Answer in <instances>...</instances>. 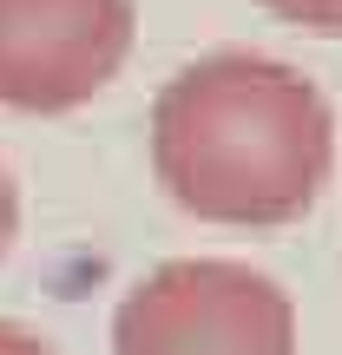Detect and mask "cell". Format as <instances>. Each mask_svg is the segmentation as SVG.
Segmentation results:
<instances>
[{
	"instance_id": "cell-3",
	"label": "cell",
	"mask_w": 342,
	"mask_h": 355,
	"mask_svg": "<svg viewBox=\"0 0 342 355\" xmlns=\"http://www.w3.org/2000/svg\"><path fill=\"white\" fill-rule=\"evenodd\" d=\"M139 0H0V105L73 112L119 79Z\"/></svg>"
},
{
	"instance_id": "cell-4",
	"label": "cell",
	"mask_w": 342,
	"mask_h": 355,
	"mask_svg": "<svg viewBox=\"0 0 342 355\" xmlns=\"http://www.w3.org/2000/svg\"><path fill=\"white\" fill-rule=\"evenodd\" d=\"M277 20L303 26V33H323V40H342V0H264Z\"/></svg>"
},
{
	"instance_id": "cell-5",
	"label": "cell",
	"mask_w": 342,
	"mask_h": 355,
	"mask_svg": "<svg viewBox=\"0 0 342 355\" xmlns=\"http://www.w3.org/2000/svg\"><path fill=\"white\" fill-rule=\"evenodd\" d=\"M0 355H53V343L33 336V329H20V322H0Z\"/></svg>"
},
{
	"instance_id": "cell-6",
	"label": "cell",
	"mask_w": 342,
	"mask_h": 355,
	"mask_svg": "<svg viewBox=\"0 0 342 355\" xmlns=\"http://www.w3.org/2000/svg\"><path fill=\"white\" fill-rule=\"evenodd\" d=\"M13 224H20V198H13L7 165H0V257H7V243H13Z\"/></svg>"
},
{
	"instance_id": "cell-2",
	"label": "cell",
	"mask_w": 342,
	"mask_h": 355,
	"mask_svg": "<svg viewBox=\"0 0 342 355\" xmlns=\"http://www.w3.org/2000/svg\"><path fill=\"white\" fill-rule=\"evenodd\" d=\"M112 355H296V303L250 263L178 257L126 290Z\"/></svg>"
},
{
	"instance_id": "cell-1",
	"label": "cell",
	"mask_w": 342,
	"mask_h": 355,
	"mask_svg": "<svg viewBox=\"0 0 342 355\" xmlns=\"http://www.w3.org/2000/svg\"><path fill=\"white\" fill-rule=\"evenodd\" d=\"M152 171L198 224H296L336 171V112L283 60L204 53L152 99Z\"/></svg>"
}]
</instances>
